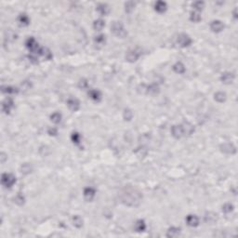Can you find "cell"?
Instances as JSON below:
<instances>
[{
	"mask_svg": "<svg viewBox=\"0 0 238 238\" xmlns=\"http://www.w3.org/2000/svg\"><path fill=\"white\" fill-rule=\"evenodd\" d=\"M190 20L193 23H198L201 21V15L198 11H193L190 15Z\"/></svg>",
	"mask_w": 238,
	"mask_h": 238,
	"instance_id": "4dcf8cb0",
	"label": "cell"
},
{
	"mask_svg": "<svg viewBox=\"0 0 238 238\" xmlns=\"http://www.w3.org/2000/svg\"><path fill=\"white\" fill-rule=\"evenodd\" d=\"M48 133H49V135H50V136H56V135L58 134V130H57V129H55V128H50V129H49Z\"/></svg>",
	"mask_w": 238,
	"mask_h": 238,
	"instance_id": "b9f144b4",
	"label": "cell"
},
{
	"mask_svg": "<svg viewBox=\"0 0 238 238\" xmlns=\"http://www.w3.org/2000/svg\"><path fill=\"white\" fill-rule=\"evenodd\" d=\"M120 198L122 202L130 206H138L142 198V193L133 188H125L120 194Z\"/></svg>",
	"mask_w": 238,
	"mask_h": 238,
	"instance_id": "6da1fadb",
	"label": "cell"
},
{
	"mask_svg": "<svg viewBox=\"0 0 238 238\" xmlns=\"http://www.w3.org/2000/svg\"><path fill=\"white\" fill-rule=\"evenodd\" d=\"M13 106H14V102H13L12 99L7 98V99H5V100H3V102H2V111H3L5 113L8 114V113H11V109L13 108Z\"/></svg>",
	"mask_w": 238,
	"mask_h": 238,
	"instance_id": "ba28073f",
	"label": "cell"
},
{
	"mask_svg": "<svg viewBox=\"0 0 238 238\" xmlns=\"http://www.w3.org/2000/svg\"><path fill=\"white\" fill-rule=\"evenodd\" d=\"M111 29H112V32L118 37L123 38L128 35L127 30L125 29V27L123 26V24L120 22H113Z\"/></svg>",
	"mask_w": 238,
	"mask_h": 238,
	"instance_id": "7a4b0ae2",
	"label": "cell"
},
{
	"mask_svg": "<svg viewBox=\"0 0 238 238\" xmlns=\"http://www.w3.org/2000/svg\"><path fill=\"white\" fill-rule=\"evenodd\" d=\"M1 163H4L5 162V159H7V157H6V155L4 154V153H1Z\"/></svg>",
	"mask_w": 238,
	"mask_h": 238,
	"instance_id": "ee69618b",
	"label": "cell"
},
{
	"mask_svg": "<svg viewBox=\"0 0 238 238\" xmlns=\"http://www.w3.org/2000/svg\"><path fill=\"white\" fill-rule=\"evenodd\" d=\"M181 128H182V130H183V133L184 135H192L193 132H194V127L190 123V122H183L182 125H181Z\"/></svg>",
	"mask_w": 238,
	"mask_h": 238,
	"instance_id": "4fadbf2b",
	"label": "cell"
},
{
	"mask_svg": "<svg viewBox=\"0 0 238 238\" xmlns=\"http://www.w3.org/2000/svg\"><path fill=\"white\" fill-rule=\"evenodd\" d=\"M88 86V83L86 79H80L79 82H78V87L81 88V89H85L87 88Z\"/></svg>",
	"mask_w": 238,
	"mask_h": 238,
	"instance_id": "ab89813d",
	"label": "cell"
},
{
	"mask_svg": "<svg viewBox=\"0 0 238 238\" xmlns=\"http://www.w3.org/2000/svg\"><path fill=\"white\" fill-rule=\"evenodd\" d=\"M88 96L95 101H100L101 100V93L98 89H90L88 91Z\"/></svg>",
	"mask_w": 238,
	"mask_h": 238,
	"instance_id": "e0dca14e",
	"label": "cell"
},
{
	"mask_svg": "<svg viewBox=\"0 0 238 238\" xmlns=\"http://www.w3.org/2000/svg\"><path fill=\"white\" fill-rule=\"evenodd\" d=\"M105 26V23L103 20L101 19H99V20H96L94 23H93V28L97 31H100L103 29V27Z\"/></svg>",
	"mask_w": 238,
	"mask_h": 238,
	"instance_id": "d4e9b609",
	"label": "cell"
},
{
	"mask_svg": "<svg viewBox=\"0 0 238 238\" xmlns=\"http://www.w3.org/2000/svg\"><path fill=\"white\" fill-rule=\"evenodd\" d=\"M94 41H95L96 44L102 45V44H104V42H105V36H104V35H99V36H95Z\"/></svg>",
	"mask_w": 238,
	"mask_h": 238,
	"instance_id": "8d00e7d4",
	"label": "cell"
},
{
	"mask_svg": "<svg viewBox=\"0 0 238 238\" xmlns=\"http://www.w3.org/2000/svg\"><path fill=\"white\" fill-rule=\"evenodd\" d=\"M232 210H233V206H232V204L227 203V204H225V205L222 206V211H223L224 213H226V214L231 213Z\"/></svg>",
	"mask_w": 238,
	"mask_h": 238,
	"instance_id": "d590c367",
	"label": "cell"
},
{
	"mask_svg": "<svg viewBox=\"0 0 238 238\" xmlns=\"http://www.w3.org/2000/svg\"><path fill=\"white\" fill-rule=\"evenodd\" d=\"M210 29L214 33H219V32H221L224 29V24L220 21L216 20V21H213L210 23Z\"/></svg>",
	"mask_w": 238,
	"mask_h": 238,
	"instance_id": "8fae6325",
	"label": "cell"
},
{
	"mask_svg": "<svg viewBox=\"0 0 238 238\" xmlns=\"http://www.w3.org/2000/svg\"><path fill=\"white\" fill-rule=\"evenodd\" d=\"M217 214L214 212H207L205 215V221L208 224H213L217 221Z\"/></svg>",
	"mask_w": 238,
	"mask_h": 238,
	"instance_id": "ac0fdd59",
	"label": "cell"
},
{
	"mask_svg": "<svg viewBox=\"0 0 238 238\" xmlns=\"http://www.w3.org/2000/svg\"><path fill=\"white\" fill-rule=\"evenodd\" d=\"M186 222L190 227H196L199 224V219L195 215H188L186 217Z\"/></svg>",
	"mask_w": 238,
	"mask_h": 238,
	"instance_id": "9a60e30c",
	"label": "cell"
},
{
	"mask_svg": "<svg viewBox=\"0 0 238 238\" xmlns=\"http://www.w3.org/2000/svg\"><path fill=\"white\" fill-rule=\"evenodd\" d=\"M181 233V229L178 228V227H170L168 230V232H167V236L168 237H177L179 236V234Z\"/></svg>",
	"mask_w": 238,
	"mask_h": 238,
	"instance_id": "7402d4cb",
	"label": "cell"
},
{
	"mask_svg": "<svg viewBox=\"0 0 238 238\" xmlns=\"http://www.w3.org/2000/svg\"><path fill=\"white\" fill-rule=\"evenodd\" d=\"M168 9L167 3L164 1H157L155 4V11H157L158 13H164Z\"/></svg>",
	"mask_w": 238,
	"mask_h": 238,
	"instance_id": "2e32d148",
	"label": "cell"
},
{
	"mask_svg": "<svg viewBox=\"0 0 238 238\" xmlns=\"http://www.w3.org/2000/svg\"><path fill=\"white\" fill-rule=\"evenodd\" d=\"M135 6H136V3L133 2V1H129V2H127V3L125 4V11H126V12H128V13L132 12V11H134V9H135Z\"/></svg>",
	"mask_w": 238,
	"mask_h": 238,
	"instance_id": "f546056e",
	"label": "cell"
},
{
	"mask_svg": "<svg viewBox=\"0 0 238 238\" xmlns=\"http://www.w3.org/2000/svg\"><path fill=\"white\" fill-rule=\"evenodd\" d=\"M141 56V52H139L137 49H131L129 50L126 54V60L129 62H135Z\"/></svg>",
	"mask_w": 238,
	"mask_h": 238,
	"instance_id": "52a82bcc",
	"label": "cell"
},
{
	"mask_svg": "<svg viewBox=\"0 0 238 238\" xmlns=\"http://www.w3.org/2000/svg\"><path fill=\"white\" fill-rule=\"evenodd\" d=\"M96 11H97L100 15H102V16L107 15V14L109 13V11H110L109 7H108L106 4H99V5L97 6Z\"/></svg>",
	"mask_w": 238,
	"mask_h": 238,
	"instance_id": "44dd1931",
	"label": "cell"
},
{
	"mask_svg": "<svg viewBox=\"0 0 238 238\" xmlns=\"http://www.w3.org/2000/svg\"><path fill=\"white\" fill-rule=\"evenodd\" d=\"M134 228H135V231L138 232H144L145 229H146V223L143 219H139V220L136 221V223L134 225Z\"/></svg>",
	"mask_w": 238,
	"mask_h": 238,
	"instance_id": "d6986e66",
	"label": "cell"
},
{
	"mask_svg": "<svg viewBox=\"0 0 238 238\" xmlns=\"http://www.w3.org/2000/svg\"><path fill=\"white\" fill-rule=\"evenodd\" d=\"M177 42H178V44L181 48H186V47H189L192 44V39H191V37L188 35L181 34V35L178 36Z\"/></svg>",
	"mask_w": 238,
	"mask_h": 238,
	"instance_id": "5b68a950",
	"label": "cell"
},
{
	"mask_svg": "<svg viewBox=\"0 0 238 238\" xmlns=\"http://www.w3.org/2000/svg\"><path fill=\"white\" fill-rule=\"evenodd\" d=\"M29 60H30V62H33V63H37V56L36 55V54H31V55H29Z\"/></svg>",
	"mask_w": 238,
	"mask_h": 238,
	"instance_id": "7bdbcfd3",
	"label": "cell"
},
{
	"mask_svg": "<svg viewBox=\"0 0 238 238\" xmlns=\"http://www.w3.org/2000/svg\"><path fill=\"white\" fill-rule=\"evenodd\" d=\"M25 45H26V48L32 52V54H36L37 55L38 54V51L40 49V47L38 46V43L36 41V39L34 37H29L26 42H25Z\"/></svg>",
	"mask_w": 238,
	"mask_h": 238,
	"instance_id": "277c9868",
	"label": "cell"
},
{
	"mask_svg": "<svg viewBox=\"0 0 238 238\" xmlns=\"http://www.w3.org/2000/svg\"><path fill=\"white\" fill-rule=\"evenodd\" d=\"M214 99L215 100H217L218 102H223L226 100V94L224 92L219 91L214 95Z\"/></svg>",
	"mask_w": 238,
	"mask_h": 238,
	"instance_id": "f1b7e54d",
	"label": "cell"
},
{
	"mask_svg": "<svg viewBox=\"0 0 238 238\" xmlns=\"http://www.w3.org/2000/svg\"><path fill=\"white\" fill-rule=\"evenodd\" d=\"M123 117H124V119H125L126 121L131 120L132 117H133V113H132V111L130 110V109H125V111H124V113H123Z\"/></svg>",
	"mask_w": 238,
	"mask_h": 238,
	"instance_id": "d6a6232c",
	"label": "cell"
},
{
	"mask_svg": "<svg viewBox=\"0 0 238 238\" xmlns=\"http://www.w3.org/2000/svg\"><path fill=\"white\" fill-rule=\"evenodd\" d=\"M205 7V3L203 1H196L193 4V8L195 10V11H201Z\"/></svg>",
	"mask_w": 238,
	"mask_h": 238,
	"instance_id": "836d02e7",
	"label": "cell"
},
{
	"mask_svg": "<svg viewBox=\"0 0 238 238\" xmlns=\"http://www.w3.org/2000/svg\"><path fill=\"white\" fill-rule=\"evenodd\" d=\"M18 23H20V25L22 26H27L30 23V19L26 14H20V16L18 17Z\"/></svg>",
	"mask_w": 238,
	"mask_h": 238,
	"instance_id": "603a6c76",
	"label": "cell"
},
{
	"mask_svg": "<svg viewBox=\"0 0 238 238\" xmlns=\"http://www.w3.org/2000/svg\"><path fill=\"white\" fill-rule=\"evenodd\" d=\"M38 55H41L42 57H44L47 60H51L52 59V53L47 48H40V49L38 51Z\"/></svg>",
	"mask_w": 238,
	"mask_h": 238,
	"instance_id": "ffe728a7",
	"label": "cell"
},
{
	"mask_svg": "<svg viewBox=\"0 0 238 238\" xmlns=\"http://www.w3.org/2000/svg\"><path fill=\"white\" fill-rule=\"evenodd\" d=\"M233 17H234L235 19L237 18V14H236V9H235L234 11H233Z\"/></svg>",
	"mask_w": 238,
	"mask_h": 238,
	"instance_id": "f6af8a7d",
	"label": "cell"
},
{
	"mask_svg": "<svg viewBox=\"0 0 238 238\" xmlns=\"http://www.w3.org/2000/svg\"><path fill=\"white\" fill-rule=\"evenodd\" d=\"M159 92V87L157 84H152L148 86V94H156Z\"/></svg>",
	"mask_w": 238,
	"mask_h": 238,
	"instance_id": "1f68e13d",
	"label": "cell"
},
{
	"mask_svg": "<svg viewBox=\"0 0 238 238\" xmlns=\"http://www.w3.org/2000/svg\"><path fill=\"white\" fill-rule=\"evenodd\" d=\"M220 151L227 155H233L236 153V147L231 142H225L220 145Z\"/></svg>",
	"mask_w": 238,
	"mask_h": 238,
	"instance_id": "8992f818",
	"label": "cell"
},
{
	"mask_svg": "<svg viewBox=\"0 0 238 238\" xmlns=\"http://www.w3.org/2000/svg\"><path fill=\"white\" fill-rule=\"evenodd\" d=\"M83 194H84V197H85L86 200L91 201V200L95 197L96 191H95L92 187H87V188H85Z\"/></svg>",
	"mask_w": 238,
	"mask_h": 238,
	"instance_id": "5bb4252c",
	"label": "cell"
},
{
	"mask_svg": "<svg viewBox=\"0 0 238 238\" xmlns=\"http://www.w3.org/2000/svg\"><path fill=\"white\" fill-rule=\"evenodd\" d=\"M173 70H174V72L177 73V74H184L186 69H185V66H184V64H183L182 62H176V63L173 65Z\"/></svg>",
	"mask_w": 238,
	"mask_h": 238,
	"instance_id": "cb8c5ba5",
	"label": "cell"
},
{
	"mask_svg": "<svg viewBox=\"0 0 238 238\" xmlns=\"http://www.w3.org/2000/svg\"><path fill=\"white\" fill-rule=\"evenodd\" d=\"M171 134L174 138L176 139H181L184 133H183V130H182V128H181V125H175L171 128Z\"/></svg>",
	"mask_w": 238,
	"mask_h": 238,
	"instance_id": "30bf717a",
	"label": "cell"
},
{
	"mask_svg": "<svg viewBox=\"0 0 238 238\" xmlns=\"http://www.w3.org/2000/svg\"><path fill=\"white\" fill-rule=\"evenodd\" d=\"M24 196L23 195H22V194H18L15 198H14V202L16 203V204H18V205H20V206H22V205H23L24 204Z\"/></svg>",
	"mask_w": 238,
	"mask_h": 238,
	"instance_id": "f35d334b",
	"label": "cell"
},
{
	"mask_svg": "<svg viewBox=\"0 0 238 238\" xmlns=\"http://www.w3.org/2000/svg\"><path fill=\"white\" fill-rule=\"evenodd\" d=\"M138 92L141 94H148V86L145 84H142L138 87Z\"/></svg>",
	"mask_w": 238,
	"mask_h": 238,
	"instance_id": "74e56055",
	"label": "cell"
},
{
	"mask_svg": "<svg viewBox=\"0 0 238 238\" xmlns=\"http://www.w3.org/2000/svg\"><path fill=\"white\" fill-rule=\"evenodd\" d=\"M71 140H72V142H73L74 143L79 144V143H80V140H81V136H80L79 133L74 132V133L72 134V136H71Z\"/></svg>",
	"mask_w": 238,
	"mask_h": 238,
	"instance_id": "e575fe53",
	"label": "cell"
},
{
	"mask_svg": "<svg viewBox=\"0 0 238 238\" xmlns=\"http://www.w3.org/2000/svg\"><path fill=\"white\" fill-rule=\"evenodd\" d=\"M67 105L69 107L70 110L74 111V112H76L79 110L80 108V102L77 99H74V98H71L68 100L67 101Z\"/></svg>",
	"mask_w": 238,
	"mask_h": 238,
	"instance_id": "7c38bea8",
	"label": "cell"
},
{
	"mask_svg": "<svg viewBox=\"0 0 238 238\" xmlns=\"http://www.w3.org/2000/svg\"><path fill=\"white\" fill-rule=\"evenodd\" d=\"M50 120L55 123V124H59L61 121H62V114L58 112H55L53 113L51 115H50Z\"/></svg>",
	"mask_w": 238,
	"mask_h": 238,
	"instance_id": "83f0119b",
	"label": "cell"
},
{
	"mask_svg": "<svg viewBox=\"0 0 238 238\" xmlns=\"http://www.w3.org/2000/svg\"><path fill=\"white\" fill-rule=\"evenodd\" d=\"M2 92L4 93H9V94H15V93H18V88L14 87H11V86H5V87H2Z\"/></svg>",
	"mask_w": 238,
	"mask_h": 238,
	"instance_id": "4316f807",
	"label": "cell"
},
{
	"mask_svg": "<svg viewBox=\"0 0 238 238\" xmlns=\"http://www.w3.org/2000/svg\"><path fill=\"white\" fill-rule=\"evenodd\" d=\"M16 182V178L14 175L11 174V173H4L2 174L1 177V183L4 187L6 188H11L14 185V183Z\"/></svg>",
	"mask_w": 238,
	"mask_h": 238,
	"instance_id": "3957f363",
	"label": "cell"
},
{
	"mask_svg": "<svg viewBox=\"0 0 238 238\" xmlns=\"http://www.w3.org/2000/svg\"><path fill=\"white\" fill-rule=\"evenodd\" d=\"M233 80H234V74L232 73H230V72L223 73L220 76V81L223 84H226V85L232 84Z\"/></svg>",
	"mask_w": 238,
	"mask_h": 238,
	"instance_id": "9c48e42d",
	"label": "cell"
},
{
	"mask_svg": "<svg viewBox=\"0 0 238 238\" xmlns=\"http://www.w3.org/2000/svg\"><path fill=\"white\" fill-rule=\"evenodd\" d=\"M22 172L23 174H28L31 172V166L29 164H24L23 167H22Z\"/></svg>",
	"mask_w": 238,
	"mask_h": 238,
	"instance_id": "60d3db41",
	"label": "cell"
},
{
	"mask_svg": "<svg viewBox=\"0 0 238 238\" xmlns=\"http://www.w3.org/2000/svg\"><path fill=\"white\" fill-rule=\"evenodd\" d=\"M72 222H73V225L76 228H81L83 226V219H81L80 216H74L73 219H72Z\"/></svg>",
	"mask_w": 238,
	"mask_h": 238,
	"instance_id": "484cf974",
	"label": "cell"
}]
</instances>
